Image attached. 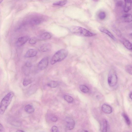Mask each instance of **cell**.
I'll use <instances>...</instances> for the list:
<instances>
[{
	"label": "cell",
	"mask_w": 132,
	"mask_h": 132,
	"mask_svg": "<svg viewBox=\"0 0 132 132\" xmlns=\"http://www.w3.org/2000/svg\"><path fill=\"white\" fill-rule=\"evenodd\" d=\"M14 95V92L11 91L6 95L2 100L0 105V114L3 115L9 106Z\"/></svg>",
	"instance_id": "1"
},
{
	"label": "cell",
	"mask_w": 132,
	"mask_h": 132,
	"mask_svg": "<svg viewBox=\"0 0 132 132\" xmlns=\"http://www.w3.org/2000/svg\"><path fill=\"white\" fill-rule=\"evenodd\" d=\"M68 54V51L67 50L62 49L59 50L52 57L50 63L53 65L63 61L67 56Z\"/></svg>",
	"instance_id": "2"
},
{
	"label": "cell",
	"mask_w": 132,
	"mask_h": 132,
	"mask_svg": "<svg viewBox=\"0 0 132 132\" xmlns=\"http://www.w3.org/2000/svg\"><path fill=\"white\" fill-rule=\"evenodd\" d=\"M69 30L73 33L86 37H91L96 35V34L93 33L82 27L73 26L69 28Z\"/></svg>",
	"instance_id": "3"
},
{
	"label": "cell",
	"mask_w": 132,
	"mask_h": 132,
	"mask_svg": "<svg viewBox=\"0 0 132 132\" xmlns=\"http://www.w3.org/2000/svg\"><path fill=\"white\" fill-rule=\"evenodd\" d=\"M26 22L32 25L40 24L44 21L45 16L41 15L34 14L28 17Z\"/></svg>",
	"instance_id": "4"
},
{
	"label": "cell",
	"mask_w": 132,
	"mask_h": 132,
	"mask_svg": "<svg viewBox=\"0 0 132 132\" xmlns=\"http://www.w3.org/2000/svg\"><path fill=\"white\" fill-rule=\"evenodd\" d=\"M108 82L110 86L114 87L117 84V77L115 72L111 71L109 74L108 77Z\"/></svg>",
	"instance_id": "5"
},
{
	"label": "cell",
	"mask_w": 132,
	"mask_h": 132,
	"mask_svg": "<svg viewBox=\"0 0 132 132\" xmlns=\"http://www.w3.org/2000/svg\"><path fill=\"white\" fill-rule=\"evenodd\" d=\"M48 64V58L45 57L43 59L38 63V68L39 69L42 70L47 67Z\"/></svg>",
	"instance_id": "6"
},
{
	"label": "cell",
	"mask_w": 132,
	"mask_h": 132,
	"mask_svg": "<svg viewBox=\"0 0 132 132\" xmlns=\"http://www.w3.org/2000/svg\"><path fill=\"white\" fill-rule=\"evenodd\" d=\"M29 39L28 36H23L19 38L17 41L15 45L18 47H20L25 44Z\"/></svg>",
	"instance_id": "7"
},
{
	"label": "cell",
	"mask_w": 132,
	"mask_h": 132,
	"mask_svg": "<svg viewBox=\"0 0 132 132\" xmlns=\"http://www.w3.org/2000/svg\"><path fill=\"white\" fill-rule=\"evenodd\" d=\"M66 121L67 123V128L69 130H73L74 128L75 125V122L72 118L67 117L66 118Z\"/></svg>",
	"instance_id": "8"
},
{
	"label": "cell",
	"mask_w": 132,
	"mask_h": 132,
	"mask_svg": "<svg viewBox=\"0 0 132 132\" xmlns=\"http://www.w3.org/2000/svg\"><path fill=\"white\" fill-rule=\"evenodd\" d=\"M125 5L124 10L125 13L128 12L131 9L132 5V0H124Z\"/></svg>",
	"instance_id": "9"
},
{
	"label": "cell",
	"mask_w": 132,
	"mask_h": 132,
	"mask_svg": "<svg viewBox=\"0 0 132 132\" xmlns=\"http://www.w3.org/2000/svg\"><path fill=\"white\" fill-rule=\"evenodd\" d=\"M37 50L34 49H31L28 50L25 55L26 58H30L36 56L37 55Z\"/></svg>",
	"instance_id": "10"
},
{
	"label": "cell",
	"mask_w": 132,
	"mask_h": 132,
	"mask_svg": "<svg viewBox=\"0 0 132 132\" xmlns=\"http://www.w3.org/2000/svg\"><path fill=\"white\" fill-rule=\"evenodd\" d=\"M99 29L101 32L106 34L112 40H116V38L113 35L106 29L103 27H101L99 28Z\"/></svg>",
	"instance_id": "11"
},
{
	"label": "cell",
	"mask_w": 132,
	"mask_h": 132,
	"mask_svg": "<svg viewBox=\"0 0 132 132\" xmlns=\"http://www.w3.org/2000/svg\"><path fill=\"white\" fill-rule=\"evenodd\" d=\"M102 110L104 113L106 114H110L112 112L111 107L109 105L105 104L103 105L102 107Z\"/></svg>",
	"instance_id": "12"
},
{
	"label": "cell",
	"mask_w": 132,
	"mask_h": 132,
	"mask_svg": "<svg viewBox=\"0 0 132 132\" xmlns=\"http://www.w3.org/2000/svg\"><path fill=\"white\" fill-rule=\"evenodd\" d=\"M123 21L127 23H130L132 22V15L129 14H125L122 17Z\"/></svg>",
	"instance_id": "13"
},
{
	"label": "cell",
	"mask_w": 132,
	"mask_h": 132,
	"mask_svg": "<svg viewBox=\"0 0 132 132\" xmlns=\"http://www.w3.org/2000/svg\"><path fill=\"white\" fill-rule=\"evenodd\" d=\"M25 111L29 114H32L35 111L34 108L33 106L30 104L27 105L24 108Z\"/></svg>",
	"instance_id": "14"
},
{
	"label": "cell",
	"mask_w": 132,
	"mask_h": 132,
	"mask_svg": "<svg viewBox=\"0 0 132 132\" xmlns=\"http://www.w3.org/2000/svg\"><path fill=\"white\" fill-rule=\"evenodd\" d=\"M51 48V46L48 44H44L41 46L40 48V51L43 52L49 51Z\"/></svg>",
	"instance_id": "15"
},
{
	"label": "cell",
	"mask_w": 132,
	"mask_h": 132,
	"mask_svg": "<svg viewBox=\"0 0 132 132\" xmlns=\"http://www.w3.org/2000/svg\"><path fill=\"white\" fill-rule=\"evenodd\" d=\"M123 43L126 48L129 50H132V44L129 40L125 39L123 40Z\"/></svg>",
	"instance_id": "16"
},
{
	"label": "cell",
	"mask_w": 132,
	"mask_h": 132,
	"mask_svg": "<svg viewBox=\"0 0 132 132\" xmlns=\"http://www.w3.org/2000/svg\"><path fill=\"white\" fill-rule=\"evenodd\" d=\"M51 37V34L49 33L46 32L42 34L41 37V39L42 40H46L50 39Z\"/></svg>",
	"instance_id": "17"
},
{
	"label": "cell",
	"mask_w": 132,
	"mask_h": 132,
	"mask_svg": "<svg viewBox=\"0 0 132 132\" xmlns=\"http://www.w3.org/2000/svg\"><path fill=\"white\" fill-rule=\"evenodd\" d=\"M59 84V83L56 81H50L47 84L48 86L50 88H54L57 87Z\"/></svg>",
	"instance_id": "18"
},
{
	"label": "cell",
	"mask_w": 132,
	"mask_h": 132,
	"mask_svg": "<svg viewBox=\"0 0 132 132\" xmlns=\"http://www.w3.org/2000/svg\"><path fill=\"white\" fill-rule=\"evenodd\" d=\"M67 2V0H63L54 3L53 4V5L55 6H62L65 5Z\"/></svg>",
	"instance_id": "19"
},
{
	"label": "cell",
	"mask_w": 132,
	"mask_h": 132,
	"mask_svg": "<svg viewBox=\"0 0 132 132\" xmlns=\"http://www.w3.org/2000/svg\"><path fill=\"white\" fill-rule=\"evenodd\" d=\"M79 88L81 91L84 93H87L89 91V88L84 85H80Z\"/></svg>",
	"instance_id": "20"
},
{
	"label": "cell",
	"mask_w": 132,
	"mask_h": 132,
	"mask_svg": "<svg viewBox=\"0 0 132 132\" xmlns=\"http://www.w3.org/2000/svg\"><path fill=\"white\" fill-rule=\"evenodd\" d=\"M64 100L69 103H72L73 101V99L72 97L67 95H65L64 96Z\"/></svg>",
	"instance_id": "21"
},
{
	"label": "cell",
	"mask_w": 132,
	"mask_h": 132,
	"mask_svg": "<svg viewBox=\"0 0 132 132\" xmlns=\"http://www.w3.org/2000/svg\"><path fill=\"white\" fill-rule=\"evenodd\" d=\"M122 115L125 120V121L128 125H130L131 124L130 120L127 115L125 113H123Z\"/></svg>",
	"instance_id": "22"
},
{
	"label": "cell",
	"mask_w": 132,
	"mask_h": 132,
	"mask_svg": "<svg viewBox=\"0 0 132 132\" xmlns=\"http://www.w3.org/2000/svg\"><path fill=\"white\" fill-rule=\"evenodd\" d=\"M103 132H107L108 128V122L107 120L106 119H104L103 120Z\"/></svg>",
	"instance_id": "23"
},
{
	"label": "cell",
	"mask_w": 132,
	"mask_h": 132,
	"mask_svg": "<svg viewBox=\"0 0 132 132\" xmlns=\"http://www.w3.org/2000/svg\"><path fill=\"white\" fill-rule=\"evenodd\" d=\"M32 83V81L29 79H25L23 80V85L24 87H26Z\"/></svg>",
	"instance_id": "24"
},
{
	"label": "cell",
	"mask_w": 132,
	"mask_h": 132,
	"mask_svg": "<svg viewBox=\"0 0 132 132\" xmlns=\"http://www.w3.org/2000/svg\"><path fill=\"white\" fill-rule=\"evenodd\" d=\"M126 72L132 75V65H128L125 68Z\"/></svg>",
	"instance_id": "25"
},
{
	"label": "cell",
	"mask_w": 132,
	"mask_h": 132,
	"mask_svg": "<svg viewBox=\"0 0 132 132\" xmlns=\"http://www.w3.org/2000/svg\"><path fill=\"white\" fill-rule=\"evenodd\" d=\"M99 17L100 19L103 20L106 17V14L104 12H101L99 14Z\"/></svg>",
	"instance_id": "26"
},
{
	"label": "cell",
	"mask_w": 132,
	"mask_h": 132,
	"mask_svg": "<svg viewBox=\"0 0 132 132\" xmlns=\"http://www.w3.org/2000/svg\"><path fill=\"white\" fill-rule=\"evenodd\" d=\"M37 41V39L36 38H32L29 40V43L31 44H34L36 43Z\"/></svg>",
	"instance_id": "27"
},
{
	"label": "cell",
	"mask_w": 132,
	"mask_h": 132,
	"mask_svg": "<svg viewBox=\"0 0 132 132\" xmlns=\"http://www.w3.org/2000/svg\"><path fill=\"white\" fill-rule=\"evenodd\" d=\"M123 2L122 1H118L116 4V5L118 7H121L122 6Z\"/></svg>",
	"instance_id": "28"
},
{
	"label": "cell",
	"mask_w": 132,
	"mask_h": 132,
	"mask_svg": "<svg viewBox=\"0 0 132 132\" xmlns=\"http://www.w3.org/2000/svg\"><path fill=\"white\" fill-rule=\"evenodd\" d=\"M58 128L57 126H53L52 128L51 131L53 132H57L58 131Z\"/></svg>",
	"instance_id": "29"
},
{
	"label": "cell",
	"mask_w": 132,
	"mask_h": 132,
	"mask_svg": "<svg viewBox=\"0 0 132 132\" xmlns=\"http://www.w3.org/2000/svg\"><path fill=\"white\" fill-rule=\"evenodd\" d=\"M25 66L29 68L32 67V64L30 62L27 61L26 63Z\"/></svg>",
	"instance_id": "30"
},
{
	"label": "cell",
	"mask_w": 132,
	"mask_h": 132,
	"mask_svg": "<svg viewBox=\"0 0 132 132\" xmlns=\"http://www.w3.org/2000/svg\"><path fill=\"white\" fill-rule=\"evenodd\" d=\"M51 120L52 122H56L57 121L58 118L56 117H53L51 118Z\"/></svg>",
	"instance_id": "31"
},
{
	"label": "cell",
	"mask_w": 132,
	"mask_h": 132,
	"mask_svg": "<svg viewBox=\"0 0 132 132\" xmlns=\"http://www.w3.org/2000/svg\"><path fill=\"white\" fill-rule=\"evenodd\" d=\"M4 130V127L2 124H0V132H3Z\"/></svg>",
	"instance_id": "32"
},
{
	"label": "cell",
	"mask_w": 132,
	"mask_h": 132,
	"mask_svg": "<svg viewBox=\"0 0 132 132\" xmlns=\"http://www.w3.org/2000/svg\"><path fill=\"white\" fill-rule=\"evenodd\" d=\"M17 132H24L25 131L22 130H18L16 131Z\"/></svg>",
	"instance_id": "33"
},
{
	"label": "cell",
	"mask_w": 132,
	"mask_h": 132,
	"mask_svg": "<svg viewBox=\"0 0 132 132\" xmlns=\"http://www.w3.org/2000/svg\"><path fill=\"white\" fill-rule=\"evenodd\" d=\"M130 97L132 100V93L130 94Z\"/></svg>",
	"instance_id": "34"
},
{
	"label": "cell",
	"mask_w": 132,
	"mask_h": 132,
	"mask_svg": "<svg viewBox=\"0 0 132 132\" xmlns=\"http://www.w3.org/2000/svg\"><path fill=\"white\" fill-rule=\"evenodd\" d=\"M93 0L95 2H98L99 1V0Z\"/></svg>",
	"instance_id": "35"
},
{
	"label": "cell",
	"mask_w": 132,
	"mask_h": 132,
	"mask_svg": "<svg viewBox=\"0 0 132 132\" xmlns=\"http://www.w3.org/2000/svg\"><path fill=\"white\" fill-rule=\"evenodd\" d=\"M3 1V0H0V3H1Z\"/></svg>",
	"instance_id": "36"
},
{
	"label": "cell",
	"mask_w": 132,
	"mask_h": 132,
	"mask_svg": "<svg viewBox=\"0 0 132 132\" xmlns=\"http://www.w3.org/2000/svg\"><path fill=\"white\" fill-rule=\"evenodd\" d=\"M131 35H132V34Z\"/></svg>",
	"instance_id": "37"
},
{
	"label": "cell",
	"mask_w": 132,
	"mask_h": 132,
	"mask_svg": "<svg viewBox=\"0 0 132 132\" xmlns=\"http://www.w3.org/2000/svg\"></svg>",
	"instance_id": "38"
}]
</instances>
